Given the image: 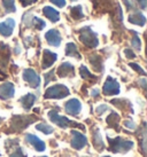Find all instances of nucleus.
Returning a JSON list of instances; mask_svg holds the SVG:
<instances>
[{
	"mask_svg": "<svg viewBox=\"0 0 147 157\" xmlns=\"http://www.w3.org/2000/svg\"><path fill=\"white\" fill-rule=\"evenodd\" d=\"M69 90L67 86L62 84H56L54 86L48 87L45 92V99H63L66 96L69 95Z\"/></svg>",
	"mask_w": 147,
	"mask_h": 157,
	"instance_id": "obj_3",
	"label": "nucleus"
},
{
	"mask_svg": "<svg viewBox=\"0 0 147 157\" xmlns=\"http://www.w3.org/2000/svg\"><path fill=\"white\" fill-rule=\"evenodd\" d=\"M124 125H125L128 128H131V130H136V127H137V125H136L132 121H125V122H124Z\"/></svg>",
	"mask_w": 147,
	"mask_h": 157,
	"instance_id": "obj_35",
	"label": "nucleus"
},
{
	"mask_svg": "<svg viewBox=\"0 0 147 157\" xmlns=\"http://www.w3.org/2000/svg\"><path fill=\"white\" fill-rule=\"evenodd\" d=\"M71 1H76V0H71Z\"/></svg>",
	"mask_w": 147,
	"mask_h": 157,
	"instance_id": "obj_42",
	"label": "nucleus"
},
{
	"mask_svg": "<svg viewBox=\"0 0 147 157\" xmlns=\"http://www.w3.org/2000/svg\"><path fill=\"white\" fill-rule=\"evenodd\" d=\"M36 101V96L34 95V94H26V95L22 96L21 99H20V103L22 105V107L24 108L26 110H29L34 105V103H35Z\"/></svg>",
	"mask_w": 147,
	"mask_h": 157,
	"instance_id": "obj_19",
	"label": "nucleus"
},
{
	"mask_svg": "<svg viewBox=\"0 0 147 157\" xmlns=\"http://www.w3.org/2000/svg\"><path fill=\"white\" fill-rule=\"evenodd\" d=\"M65 109L66 113L70 116H78V113L82 110V103L77 99H70L69 101H67Z\"/></svg>",
	"mask_w": 147,
	"mask_h": 157,
	"instance_id": "obj_9",
	"label": "nucleus"
},
{
	"mask_svg": "<svg viewBox=\"0 0 147 157\" xmlns=\"http://www.w3.org/2000/svg\"><path fill=\"white\" fill-rule=\"evenodd\" d=\"M66 55L76 57V59H81V54L78 52L77 46L75 44H73V43H68L67 46H66Z\"/></svg>",
	"mask_w": 147,
	"mask_h": 157,
	"instance_id": "obj_22",
	"label": "nucleus"
},
{
	"mask_svg": "<svg viewBox=\"0 0 147 157\" xmlns=\"http://www.w3.org/2000/svg\"><path fill=\"white\" fill-rule=\"evenodd\" d=\"M104 157H110V156H104Z\"/></svg>",
	"mask_w": 147,
	"mask_h": 157,
	"instance_id": "obj_41",
	"label": "nucleus"
},
{
	"mask_svg": "<svg viewBox=\"0 0 147 157\" xmlns=\"http://www.w3.org/2000/svg\"><path fill=\"white\" fill-rule=\"evenodd\" d=\"M14 28H15V21L13 18H8L5 22L0 23V35L4 37H9L13 33Z\"/></svg>",
	"mask_w": 147,
	"mask_h": 157,
	"instance_id": "obj_11",
	"label": "nucleus"
},
{
	"mask_svg": "<svg viewBox=\"0 0 147 157\" xmlns=\"http://www.w3.org/2000/svg\"><path fill=\"white\" fill-rule=\"evenodd\" d=\"M120 91H121L120 84L114 78L108 77L106 83L104 84V87H102V92H104L105 95H117Z\"/></svg>",
	"mask_w": 147,
	"mask_h": 157,
	"instance_id": "obj_6",
	"label": "nucleus"
},
{
	"mask_svg": "<svg viewBox=\"0 0 147 157\" xmlns=\"http://www.w3.org/2000/svg\"><path fill=\"white\" fill-rule=\"evenodd\" d=\"M14 93H15V90L12 83L6 82L0 85V99L1 100H8L10 98H13Z\"/></svg>",
	"mask_w": 147,
	"mask_h": 157,
	"instance_id": "obj_10",
	"label": "nucleus"
},
{
	"mask_svg": "<svg viewBox=\"0 0 147 157\" xmlns=\"http://www.w3.org/2000/svg\"><path fill=\"white\" fill-rule=\"evenodd\" d=\"M45 38L47 40V43L50 45H52V46H60L61 44V36H60V32L55 29H52V30H50L46 32V35H45Z\"/></svg>",
	"mask_w": 147,
	"mask_h": 157,
	"instance_id": "obj_13",
	"label": "nucleus"
},
{
	"mask_svg": "<svg viewBox=\"0 0 147 157\" xmlns=\"http://www.w3.org/2000/svg\"><path fill=\"white\" fill-rule=\"evenodd\" d=\"M56 59H58V55L55 53L51 52L48 49H45L43 55V64H42L43 69H48L50 67H52L53 63L56 61Z\"/></svg>",
	"mask_w": 147,
	"mask_h": 157,
	"instance_id": "obj_15",
	"label": "nucleus"
},
{
	"mask_svg": "<svg viewBox=\"0 0 147 157\" xmlns=\"http://www.w3.org/2000/svg\"><path fill=\"white\" fill-rule=\"evenodd\" d=\"M48 118L51 119V122H53L54 124H56V125H58L59 127H61V128H68V127H79V128L85 130L84 125H81L79 123L73 122V121L68 119L67 117L60 116V115L58 113V111H55V110H51V111H48Z\"/></svg>",
	"mask_w": 147,
	"mask_h": 157,
	"instance_id": "obj_1",
	"label": "nucleus"
},
{
	"mask_svg": "<svg viewBox=\"0 0 147 157\" xmlns=\"http://www.w3.org/2000/svg\"><path fill=\"white\" fill-rule=\"evenodd\" d=\"M36 128H37L38 131H42L44 134H51V133H53V131H54V128H53L52 126H50V125L45 124V123H42V124L36 125Z\"/></svg>",
	"mask_w": 147,
	"mask_h": 157,
	"instance_id": "obj_27",
	"label": "nucleus"
},
{
	"mask_svg": "<svg viewBox=\"0 0 147 157\" xmlns=\"http://www.w3.org/2000/svg\"><path fill=\"white\" fill-rule=\"evenodd\" d=\"M107 123H108L109 126L114 127L116 131H120V128H118V123H120V116L117 115L116 113H112L109 115L108 117H107Z\"/></svg>",
	"mask_w": 147,
	"mask_h": 157,
	"instance_id": "obj_23",
	"label": "nucleus"
},
{
	"mask_svg": "<svg viewBox=\"0 0 147 157\" xmlns=\"http://www.w3.org/2000/svg\"><path fill=\"white\" fill-rule=\"evenodd\" d=\"M93 146H94V148L97 150H104L105 149V144L104 141H102V138H101V134H100V132L98 128H95L94 132H93Z\"/></svg>",
	"mask_w": 147,
	"mask_h": 157,
	"instance_id": "obj_20",
	"label": "nucleus"
},
{
	"mask_svg": "<svg viewBox=\"0 0 147 157\" xmlns=\"http://www.w3.org/2000/svg\"><path fill=\"white\" fill-rule=\"evenodd\" d=\"M124 53H125V56L128 57V59H134V57H136V54H134L131 49H128V48H126V49H124Z\"/></svg>",
	"mask_w": 147,
	"mask_h": 157,
	"instance_id": "obj_36",
	"label": "nucleus"
},
{
	"mask_svg": "<svg viewBox=\"0 0 147 157\" xmlns=\"http://www.w3.org/2000/svg\"><path fill=\"white\" fill-rule=\"evenodd\" d=\"M71 135H73V139H71V147L76 150H81L87 144V139L84 134H82L81 132L73 130L71 131Z\"/></svg>",
	"mask_w": 147,
	"mask_h": 157,
	"instance_id": "obj_7",
	"label": "nucleus"
},
{
	"mask_svg": "<svg viewBox=\"0 0 147 157\" xmlns=\"http://www.w3.org/2000/svg\"><path fill=\"white\" fill-rule=\"evenodd\" d=\"M42 157H46V156H42Z\"/></svg>",
	"mask_w": 147,
	"mask_h": 157,
	"instance_id": "obj_43",
	"label": "nucleus"
},
{
	"mask_svg": "<svg viewBox=\"0 0 147 157\" xmlns=\"http://www.w3.org/2000/svg\"><path fill=\"white\" fill-rule=\"evenodd\" d=\"M58 75H59V77H61V78H63V77H71V76L75 75L74 66L70 64L69 62L62 63V64L58 68Z\"/></svg>",
	"mask_w": 147,
	"mask_h": 157,
	"instance_id": "obj_14",
	"label": "nucleus"
},
{
	"mask_svg": "<svg viewBox=\"0 0 147 157\" xmlns=\"http://www.w3.org/2000/svg\"><path fill=\"white\" fill-rule=\"evenodd\" d=\"M37 0H20V2L22 4L23 7H26V6H29L31 4H35Z\"/></svg>",
	"mask_w": 147,
	"mask_h": 157,
	"instance_id": "obj_37",
	"label": "nucleus"
},
{
	"mask_svg": "<svg viewBox=\"0 0 147 157\" xmlns=\"http://www.w3.org/2000/svg\"><path fill=\"white\" fill-rule=\"evenodd\" d=\"M90 63H91L92 68L98 71V72H101L102 71V60L99 55L97 54H93L91 57H90Z\"/></svg>",
	"mask_w": 147,
	"mask_h": 157,
	"instance_id": "obj_21",
	"label": "nucleus"
},
{
	"mask_svg": "<svg viewBox=\"0 0 147 157\" xmlns=\"http://www.w3.org/2000/svg\"><path fill=\"white\" fill-rule=\"evenodd\" d=\"M9 56H10L9 47L4 45V43H0V64L2 67H6L9 60Z\"/></svg>",
	"mask_w": 147,
	"mask_h": 157,
	"instance_id": "obj_16",
	"label": "nucleus"
},
{
	"mask_svg": "<svg viewBox=\"0 0 147 157\" xmlns=\"http://www.w3.org/2000/svg\"><path fill=\"white\" fill-rule=\"evenodd\" d=\"M1 1H2V6L5 7V10L7 13H14L16 10L14 0H1Z\"/></svg>",
	"mask_w": 147,
	"mask_h": 157,
	"instance_id": "obj_26",
	"label": "nucleus"
},
{
	"mask_svg": "<svg viewBox=\"0 0 147 157\" xmlns=\"http://www.w3.org/2000/svg\"><path fill=\"white\" fill-rule=\"evenodd\" d=\"M131 44L133 46L137 51H139L140 48H141V43H140V39H139V37L137 36L136 32H133V37H132V40H131Z\"/></svg>",
	"mask_w": 147,
	"mask_h": 157,
	"instance_id": "obj_28",
	"label": "nucleus"
},
{
	"mask_svg": "<svg viewBox=\"0 0 147 157\" xmlns=\"http://www.w3.org/2000/svg\"><path fill=\"white\" fill-rule=\"evenodd\" d=\"M99 93H100V91H99V90H97V88H95V90H92V92H91V95L93 96V98H97V96L99 95Z\"/></svg>",
	"mask_w": 147,
	"mask_h": 157,
	"instance_id": "obj_39",
	"label": "nucleus"
},
{
	"mask_svg": "<svg viewBox=\"0 0 147 157\" xmlns=\"http://www.w3.org/2000/svg\"><path fill=\"white\" fill-rule=\"evenodd\" d=\"M43 13L50 21H52V22H54V23L58 22V21L60 20V14H59V12L55 10L54 8H52V7H50V6H45V7H44Z\"/></svg>",
	"mask_w": 147,
	"mask_h": 157,
	"instance_id": "obj_17",
	"label": "nucleus"
},
{
	"mask_svg": "<svg viewBox=\"0 0 147 157\" xmlns=\"http://www.w3.org/2000/svg\"><path fill=\"white\" fill-rule=\"evenodd\" d=\"M54 74H55L54 70H52V71H50V72H47V74L45 75V86H46L50 82L54 80V78H55V77H54Z\"/></svg>",
	"mask_w": 147,
	"mask_h": 157,
	"instance_id": "obj_30",
	"label": "nucleus"
},
{
	"mask_svg": "<svg viewBox=\"0 0 147 157\" xmlns=\"http://www.w3.org/2000/svg\"><path fill=\"white\" fill-rule=\"evenodd\" d=\"M79 72H81V76H82L83 79H85V80H87V79H97V77H95L94 75H92L89 70H87L86 67L82 66L81 68H79Z\"/></svg>",
	"mask_w": 147,
	"mask_h": 157,
	"instance_id": "obj_25",
	"label": "nucleus"
},
{
	"mask_svg": "<svg viewBox=\"0 0 147 157\" xmlns=\"http://www.w3.org/2000/svg\"><path fill=\"white\" fill-rule=\"evenodd\" d=\"M9 157H26V155H24V153L22 151L21 148H18L15 151H13L9 155Z\"/></svg>",
	"mask_w": 147,
	"mask_h": 157,
	"instance_id": "obj_32",
	"label": "nucleus"
},
{
	"mask_svg": "<svg viewBox=\"0 0 147 157\" xmlns=\"http://www.w3.org/2000/svg\"><path fill=\"white\" fill-rule=\"evenodd\" d=\"M109 141V149L113 153H126L133 147V142L130 140H125L123 138L117 136L115 139H112L108 136Z\"/></svg>",
	"mask_w": 147,
	"mask_h": 157,
	"instance_id": "obj_2",
	"label": "nucleus"
},
{
	"mask_svg": "<svg viewBox=\"0 0 147 157\" xmlns=\"http://www.w3.org/2000/svg\"><path fill=\"white\" fill-rule=\"evenodd\" d=\"M36 121V117L34 116H15L12 119V127L15 131H21L23 128H26V126H29L31 123H34Z\"/></svg>",
	"mask_w": 147,
	"mask_h": 157,
	"instance_id": "obj_5",
	"label": "nucleus"
},
{
	"mask_svg": "<svg viewBox=\"0 0 147 157\" xmlns=\"http://www.w3.org/2000/svg\"><path fill=\"white\" fill-rule=\"evenodd\" d=\"M23 79L32 88H37L40 85V78H39V76L36 74L35 70L32 69H26L23 71Z\"/></svg>",
	"mask_w": 147,
	"mask_h": 157,
	"instance_id": "obj_8",
	"label": "nucleus"
},
{
	"mask_svg": "<svg viewBox=\"0 0 147 157\" xmlns=\"http://www.w3.org/2000/svg\"><path fill=\"white\" fill-rule=\"evenodd\" d=\"M52 4H54L55 6H58V7H65L66 6V0H50Z\"/></svg>",
	"mask_w": 147,
	"mask_h": 157,
	"instance_id": "obj_34",
	"label": "nucleus"
},
{
	"mask_svg": "<svg viewBox=\"0 0 147 157\" xmlns=\"http://www.w3.org/2000/svg\"><path fill=\"white\" fill-rule=\"evenodd\" d=\"M26 142H29V144L34 147V148L37 150V151H44L45 148H46V144L44 141L37 138L36 135L34 134H26Z\"/></svg>",
	"mask_w": 147,
	"mask_h": 157,
	"instance_id": "obj_12",
	"label": "nucleus"
},
{
	"mask_svg": "<svg viewBox=\"0 0 147 157\" xmlns=\"http://www.w3.org/2000/svg\"><path fill=\"white\" fill-rule=\"evenodd\" d=\"M140 84L143 85V88H146V79L145 78L140 79Z\"/></svg>",
	"mask_w": 147,
	"mask_h": 157,
	"instance_id": "obj_40",
	"label": "nucleus"
},
{
	"mask_svg": "<svg viewBox=\"0 0 147 157\" xmlns=\"http://www.w3.org/2000/svg\"><path fill=\"white\" fill-rule=\"evenodd\" d=\"M79 40H81L85 46H87V47H90V48L97 47L98 44H99L98 37H97V35L91 30L90 26H85V28H83L82 30H81Z\"/></svg>",
	"mask_w": 147,
	"mask_h": 157,
	"instance_id": "obj_4",
	"label": "nucleus"
},
{
	"mask_svg": "<svg viewBox=\"0 0 147 157\" xmlns=\"http://www.w3.org/2000/svg\"><path fill=\"white\" fill-rule=\"evenodd\" d=\"M129 66L131 67V68H133V69L136 70L137 72H139L140 75H143V76H146V72H145V71H144V70L141 69V67H140V66L136 64V63H130Z\"/></svg>",
	"mask_w": 147,
	"mask_h": 157,
	"instance_id": "obj_31",
	"label": "nucleus"
},
{
	"mask_svg": "<svg viewBox=\"0 0 147 157\" xmlns=\"http://www.w3.org/2000/svg\"><path fill=\"white\" fill-rule=\"evenodd\" d=\"M129 22L132 23V24H136V25H140L144 26L145 23H146V17L144 16V14H141L140 12H136L134 14H131L129 15Z\"/></svg>",
	"mask_w": 147,
	"mask_h": 157,
	"instance_id": "obj_18",
	"label": "nucleus"
},
{
	"mask_svg": "<svg viewBox=\"0 0 147 157\" xmlns=\"http://www.w3.org/2000/svg\"><path fill=\"white\" fill-rule=\"evenodd\" d=\"M108 109H109V108H108V105H100L99 107L97 108V110H95V111H97V113H98V115H102L105 111H107Z\"/></svg>",
	"mask_w": 147,
	"mask_h": 157,
	"instance_id": "obj_33",
	"label": "nucleus"
},
{
	"mask_svg": "<svg viewBox=\"0 0 147 157\" xmlns=\"http://www.w3.org/2000/svg\"><path fill=\"white\" fill-rule=\"evenodd\" d=\"M138 1V4L140 5V7L143 9L146 8V4H147V0H137Z\"/></svg>",
	"mask_w": 147,
	"mask_h": 157,
	"instance_id": "obj_38",
	"label": "nucleus"
},
{
	"mask_svg": "<svg viewBox=\"0 0 147 157\" xmlns=\"http://www.w3.org/2000/svg\"><path fill=\"white\" fill-rule=\"evenodd\" d=\"M32 22H34L35 26L37 28V29H38V30H43L44 28H45V25H46L43 20H40V18H38V17H34Z\"/></svg>",
	"mask_w": 147,
	"mask_h": 157,
	"instance_id": "obj_29",
	"label": "nucleus"
},
{
	"mask_svg": "<svg viewBox=\"0 0 147 157\" xmlns=\"http://www.w3.org/2000/svg\"><path fill=\"white\" fill-rule=\"evenodd\" d=\"M70 14H71L73 18H75V20H81V18H83L84 14H83L82 6H75V7H73V8L70 9Z\"/></svg>",
	"mask_w": 147,
	"mask_h": 157,
	"instance_id": "obj_24",
	"label": "nucleus"
}]
</instances>
